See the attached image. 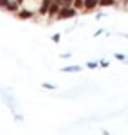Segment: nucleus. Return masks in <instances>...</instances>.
I'll return each instance as SVG.
<instances>
[{"instance_id": "obj_8", "label": "nucleus", "mask_w": 128, "mask_h": 135, "mask_svg": "<svg viewBox=\"0 0 128 135\" xmlns=\"http://www.w3.org/2000/svg\"><path fill=\"white\" fill-rule=\"evenodd\" d=\"M114 4H116V0H99V7H110Z\"/></svg>"}, {"instance_id": "obj_11", "label": "nucleus", "mask_w": 128, "mask_h": 135, "mask_svg": "<svg viewBox=\"0 0 128 135\" xmlns=\"http://www.w3.org/2000/svg\"><path fill=\"white\" fill-rule=\"evenodd\" d=\"M97 65H99V61H88V63H87V67H88V69H96Z\"/></svg>"}, {"instance_id": "obj_7", "label": "nucleus", "mask_w": 128, "mask_h": 135, "mask_svg": "<svg viewBox=\"0 0 128 135\" xmlns=\"http://www.w3.org/2000/svg\"><path fill=\"white\" fill-rule=\"evenodd\" d=\"M81 70V65H74V67H63L61 72H79Z\"/></svg>"}, {"instance_id": "obj_17", "label": "nucleus", "mask_w": 128, "mask_h": 135, "mask_svg": "<svg viewBox=\"0 0 128 135\" xmlns=\"http://www.w3.org/2000/svg\"><path fill=\"white\" fill-rule=\"evenodd\" d=\"M16 2H18V4H23V0H16Z\"/></svg>"}, {"instance_id": "obj_9", "label": "nucleus", "mask_w": 128, "mask_h": 135, "mask_svg": "<svg viewBox=\"0 0 128 135\" xmlns=\"http://www.w3.org/2000/svg\"><path fill=\"white\" fill-rule=\"evenodd\" d=\"M72 7H76V9L79 11L81 7H85V0H74V4H72Z\"/></svg>"}, {"instance_id": "obj_19", "label": "nucleus", "mask_w": 128, "mask_h": 135, "mask_svg": "<svg viewBox=\"0 0 128 135\" xmlns=\"http://www.w3.org/2000/svg\"><path fill=\"white\" fill-rule=\"evenodd\" d=\"M123 36H125V38H128V34H123Z\"/></svg>"}, {"instance_id": "obj_1", "label": "nucleus", "mask_w": 128, "mask_h": 135, "mask_svg": "<svg viewBox=\"0 0 128 135\" xmlns=\"http://www.w3.org/2000/svg\"><path fill=\"white\" fill-rule=\"evenodd\" d=\"M76 15H78V9L76 7H67V6H61V9H60V13H58V18L60 20H65V18H74Z\"/></svg>"}, {"instance_id": "obj_3", "label": "nucleus", "mask_w": 128, "mask_h": 135, "mask_svg": "<svg viewBox=\"0 0 128 135\" xmlns=\"http://www.w3.org/2000/svg\"><path fill=\"white\" fill-rule=\"evenodd\" d=\"M51 4H53V0H42V6L38 7V13H40V15H49Z\"/></svg>"}, {"instance_id": "obj_10", "label": "nucleus", "mask_w": 128, "mask_h": 135, "mask_svg": "<svg viewBox=\"0 0 128 135\" xmlns=\"http://www.w3.org/2000/svg\"><path fill=\"white\" fill-rule=\"evenodd\" d=\"M116 58L119 61H128V56H125V54H116Z\"/></svg>"}, {"instance_id": "obj_2", "label": "nucleus", "mask_w": 128, "mask_h": 135, "mask_svg": "<svg viewBox=\"0 0 128 135\" xmlns=\"http://www.w3.org/2000/svg\"><path fill=\"white\" fill-rule=\"evenodd\" d=\"M60 9H61V4L60 2H54L53 0V4H51V7H49V18H54V16H58V13H60Z\"/></svg>"}, {"instance_id": "obj_5", "label": "nucleus", "mask_w": 128, "mask_h": 135, "mask_svg": "<svg viewBox=\"0 0 128 135\" xmlns=\"http://www.w3.org/2000/svg\"><path fill=\"white\" fill-rule=\"evenodd\" d=\"M99 6V0H85V7L83 9H87V11H94Z\"/></svg>"}, {"instance_id": "obj_15", "label": "nucleus", "mask_w": 128, "mask_h": 135, "mask_svg": "<svg viewBox=\"0 0 128 135\" xmlns=\"http://www.w3.org/2000/svg\"><path fill=\"white\" fill-rule=\"evenodd\" d=\"M99 67H108V61H105V60H101V61H99Z\"/></svg>"}, {"instance_id": "obj_6", "label": "nucleus", "mask_w": 128, "mask_h": 135, "mask_svg": "<svg viewBox=\"0 0 128 135\" xmlns=\"http://www.w3.org/2000/svg\"><path fill=\"white\" fill-rule=\"evenodd\" d=\"M16 15H18V18H22V20H29V18H32V11H27V9L18 11Z\"/></svg>"}, {"instance_id": "obj_18", "label": "nucleus", "mask_w": 128, "mask_h": 135, "mask_svg": "<svg viewBox=\"0 0 128 135\" xmlns=\"http://www.w3.org/2000/svg\"><path fill=\"white\" fill-rule=\"evenodd\" d=\"M54 2H60V4H61V0H54Z\"/></svg>"}, {"instance_id": "obj_13", "label": "nucleus", "mask_w": 128, "mask_h": 135, "mask_svg": "<svg viewBox=\"0 0 128 135\" xmlns=\"http://www.w3.org/2000/svg\"><path fill=\"white\" fill-rule=\"evenodd\" d=\"M7 4H9V0H0V9H6Z\"/></svg>"}, {"instance_id": "obj_4", "label": "nucleus", "mask_w": 128, "mask_h": 135, "mask_svg": "<svg viewBox=\"0 0 128 135\" xmlns=\"http://www.w3.org/2000/svg\"><path fill=\"white\" fill-rule=\"evenodd\" d=\"M20 6H22V4H18L16 0H9V4H7L6 11H11V13H18V11H20Z\"/></svg>"}, {"instance_id": "obj_14", "label": "nucleus", "mask_w": 128, "mask_h": 135, "mask_svg": "<svg viewBox=\"0 0 128 135\" xmlns=\"http://www.w3.org/2000/svg\"><path fill=\"white\" fill-rule=\"evenodd\" d=\"M43 88H47V90H54V85H51V83H43Z\"/></svg>"}, {"instance_id": "obj_12", "label": "nucleus", "mask_w": 128, "mask_h": 135, "mask_svg": "<svg viewBox=\"0 0 128 135\" xmlns=\"http://www.w3.org/2000/svg\"><path fill=\"white\" fill-rule=\"evenodd\" d=\"M74 4V0H61V6H67V7H70Z\"/></svg>"}, {"instance_id": "obj_16", "label": "nucleus", "mask_w": 128, "mask_h": 135, "mask_svg": "<svg viewBox=\"0 0 128 135\" xmlns=\"http://www.w3.org/2000/svg\"><path fill=\"white\" fill-rule=\"evenodd\" d=\"M53 42H56V43L60 42V34H54V36H53Z\"/></svg>"}]
</instances>
